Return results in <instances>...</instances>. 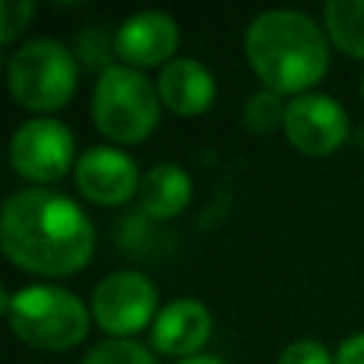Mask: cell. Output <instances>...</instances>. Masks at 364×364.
I'll return each mask as SVG.
<instances>
[{"mask_svg": "<svg viewBox=\"0 0 364 364\" xmlns=\"http://www.w3.org/2000/svg\"><path fill=\"white\" fill-rule=\"evenodd\" d=\"M0 246L32 275H74L93 259L96 233L70 198L48 188H26L4 205Z\"/></svg>", "mask_w": 364, "mask_h": 364, "instance_id": "6da1fadb", "label": "cell"}, {"mask_svg": "<svg viewBox=\"0 0 364 364\" xmlns=\"http://www.w3.org/2000/svg\"><path fill=\"white\" fill-rule=\"evenodd\" d=\"M157 93H160V102H164L170 112L201 115L211 109L218 87H214L211 70L201 61H195V58H176V61H170L164 68V74H160Z\"/></svg>", "mask_w": 364, "mask_h": 364, "instance_id": "7c38bea8", "label": "cell"}, {"mask_svg": "<svg viewBox=\"0 0 364 364\" xmlns=\"http://www.w3.org/2000/svg\"><path fill=\"white\" fill-rule=\"evenodd\" d=\"M323 23L336 48L364 58V0H329L323 6Z\"/></svg>", "mask_w": 364, "mask_h": 364, "instance_id": "5bb4252c", "label": "cell"}, {"mask_svg": "<svg viewBox=\"0 0 364 364\" xmlns=\"http://www.w3.org/2000/svg\"><path fill=\"white\" fill-rule=\"evenodd\" d=\"M246 61L272 93H301L323 80L329 45L310 16L294 10H269L246 29Z\"/></svg>", "mask_w": 364, "mask_h": 364, "instance_id": "7a4b0ae2", "label": "cell"}, {"mask_svg": "<svg viewBox=\"0 0 364 364\" xmlns=\"http://www.w3.org/2000/svg\"><path fill=\"white\" fill-rule=\"evenodd\" d=\"M13 170L32 182H58L74 166V134L55 119L19 125L10 144Z\"/></svg>", "mask_w": 364, "mask_h": 364, "instance_id": "52a82bcc", "label": "cell"}, {"mask_svg": "<svg viewBox=\"0 0 364 364\" xmlns=\"http://www.w3.org/2000/svg\"><path fill=\"white\" fill-rule=\"evenodd\" d=\"M179 364H224V361H218V358H186Z\"/></svg>", "mask_w": 364, "mask_h": 364, "instance_id": "ffe728a7", "label": "cell"}, {"mask_svg": "<svg viewBox=\"0 0 364 364\" xmlns=\"http://www.w3.org/2000/svg\"><path fill=\"white\" fill-rule=\"evenodd\" d=\"M77 188L96 205H125L141 188L138 166L115 147H90L77 160Z\"/></svg>", "mask_w": 364, "mask_h": 364, "instance_id": "30bf717a", "label": "cell"}, {"mask_svg": "<svg viewBox=\"0 0 364 364\" xmlns=\"http://www.w3.org/2000/svg\"><path fill=\"white\" fill-rule=\"evenodd\" d=\"M10 93L23 109L55 112L68 106L77 90V61L61 42L36 38L10 61Z\"/></svg>", "mask_w": 364, "mask_h": 364, "instance_id": "5b68a950", "label": "cell"}, {"mask_svg": "<svg viewBox=\"0 0 364 364\" xmlns=\"http://www.w3.org/2000/svg\"><path fill=\"white\" fill-rule=\"evenodd\" d=\"M83 364H157L151 358L144 346L132 339H109L102 346H96L93 352L83 358Z\"/></svg>", "mask_w": 364, "mask_h": 364, "instance_id": "2e32d148", "label": "cell"}, {"mask_svg": "<svg viewBox=\"0 0 364 364\" xmlns=\"http://www.w3.org/2000/svg\"><path fill=\"white\" fill-rule=\"evenodd\" d=\"M278 364H333V355H329L320 342L301 339V342H291V346L284 348Z\"/></svg>", "mask_w": 364, "mask_h": 364, "instance_id": "ac0fdd59", "label": "cell"}, {"mask_svg": "<svg viewBox=\"0 0 364 364\" xmlns=\"http://www.w3.org/2000/svg\"><path fill=\"white\" fill-rule=\"evenodd\" d=\"M93 122L106 138L138 144L160 122V93L141 70L109 64L93 90Z\"/></svg>", "mask_w": 364, "mask_h": 364, "instance_id": "3957f363", "label": "cell"}, {"mask_svg": "<svg viewBox=\"0 0 364 364\" xmlns=\"http://www.w3.org/2000/svg\"><path fill=\"white\" fill-rule=\"evenodd\" d=\"M151 339L157 352L188 358L198 348H205V342L211 339V314L205 310V304L192 301V297L173 301L170 307H164L157 314Z\"/></svg>", "mask_w": 364, "mask_h": 364, "instance_id": "8fae6325", "label": "cell"}, {"mask_svg": "<svg viewBox=\"0 0 364 364\" xmlns=\"http://www.w3.org/2000/svg\"><path fill=\"white\" fill-rule=\"evenodd\" d=\"M284 112H288V106H282V96L272 93V90H262V93L250 96V102H246V109H243V122L250 132L269 134V132H275L278 125L284 128Z\"/></svg>", "mask_w": 364, "mask_h": 364, "instance_id": "9a60e30c", "label": "cell"}, {"mask_svg": "<svg viewBox=\"0 0 364 364\" xmlns=\"http://www.w3.org/2000/svg\"><path fill=\"white\" fill-rule=\"evenodd\" d=\"M112 48L125 68H154V64H164L166 58H173V51L179 48V26L176 19L160 10L134 13L119 26Z\"/></svg>", "mask_w": 364, "mask_h": 364, "instance_id": "9c48e42d", "label": "cell"}, {"mask_svg": "<svg viewBox=\"0 0 364 364\" xmlns=\"http://www.w3.org/2000/svg\"><path fill=\"white\" fill-rule=\"evenodd\" d=\"M32 16L29 0H4L0 4V42H13Z\"/></svg>", "mask_w": 364, "mask_h": 364, "instance_id": "e0dca14e", "label": "cell"}, {"mask_svg": "<svg viewBox=\"0 0 364 364\" xmlns=\"http://www.w3.org/2000/svg\"><path fill=\"white\" fill-rule=\"evenodd\" d=\"M284 134L301 154L329 157L348 138V115L336 100L320 93H304L288 102Z\"/></svg>", "mask_w": 364, "mask_h": 364, "instance_id": "ba28073f", "label": "cell"}, {"mask_svg": "<svg viewBox=\"0 0 364 364\" xmlns=\"http://www.w3.org/2000/svg\"><path fill=\"white\" fill-rule=\"evenodd\" d=\"M4 310L16 339H23L32 348H45V352H61V348L77 346L90 329L87 307L70 291L48 288V284L10 294Z\"/></svg>", "mask_w": 364, "mask_h": 364, "instance_id": "277c9868", "label": "cell"}, {"mask_svg": "<svg viewBox=\"0 0 364 364\" xmlns=\"http://www.w3.org/2000/svg\"><path fill=\"white\" fill-rule=\"evenodd\" d=\"M138 195L151 218H164V220L176 218L179 211H186L188 201H192V179H188V173L179 170L176 164H157L141 179Z\"/></svg>", "mask_w": 364, "mask_h": 364, "instance_id": "4fadbf2b", "label": "cell"}, {"mask_svg": "<svg viewBox=\"0 0 364 364\" xmlns=\"http://www.w3.org/2000/svg\"><path fill=\"white\" fill-rule=\"evenodd\" d=\"M154 314H157V288L141 272H115L93 294L96 323L115 339H128L147 329L157 320Z\"/></svg>", "mask_w": 364, "mask_h": 364, "instance_id": "8992f818", "label": "cell"}, {"mask_svg": "<svg viewBox=\"0 0 364 364\" xmlns=\"http://www.w3.org/2000/svg\"><path fill=\"white\" fill-rule=\"evenodd\" d=\"M336 364H364V333L342 342L339 355H336Z\"/></svg>", "mask_w": 364, "mask_h": 364, "instance_id": "d6986e66", "label": "cell"}]
</instances>
